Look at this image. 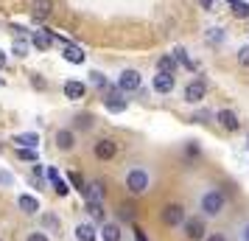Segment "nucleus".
Instances as JSON below:
<instances>
[{
	"label": "nucleus",
	"mask_w": 249,
	"mask_h": 241,
	"mask_svg": "<svg viewBox=\"0 0 249 241\" xmlns=\"http://www.w3.org/2000/svg\"><path fill=\"white\" fill-rule=\"evenodd\" d=\"M227 207V196L224 191H218V188H210V191H204L202 199H199V210H202L204 219H213V216H221Z\"/></svg>",
	"instance_id": "nucleus-1"
},
{
	"label": "nucleus",
	"mask_w": 249,
	"mask_h": 241,
	"mask_svg": "<svg viewBox=\"0 0 249 241\" xmlns=\"http://www.w3.org/2000/svg\"><path fill=\"white\" fill-rule=\"evenodd\" d=\"M124 185L132 196H143L148 188H151V174H148L146 168H129L126 177H124Z\"/></svg>",
	"instance_id": "nucleus-2"
},
{
	"label": "nucleus",
	"mask_w": 249,
	"mask_h": 241,
	"mask_svg": "<svg viewBox=\"0 0 249 241\" xmlns=\"http://www.w3.org/2000/svg\"><path fill=\"white\" fill-rule=\"evenodd\" d=\"M185 219H188V213H185V205L182 202H168V205H162V210H160V222L171 230L182 227Z\"/></svg>",
	"instance_id": "nucleus-3"
},
{
	"label": "nucleus",
	"mask_w": 249,
	"mask_h": 241,
	"mask_svg": "<svg viewBox=\"0 0 249 241\" xmlns=\"http://www.w3.org/2000/svg\"><path fill=\"white\" fill-rule=\"evenodd\" d=\"M104 107H107V112H126V107H129V101H126V93L118 87V84H109L107 90H104Z\"/></svg>",
	"instance_id": "nucleus-4"
},
{
	"label": "nucleus",
	"mask_w": 249,
	"mask_h": 241,
	"mask_svg": "<svg viewBox=\"0 0 249 241\" xmlns=\"http://www.w3.org/2000/svg\"><path fill=\"white\" fill-rule=\"evenodd\" d=\"M182 233L188 241H204L207 239V222L204 216H188L185 224H182Z\"/></svg>",
	"instance_id": "nucleus-5"
},
{
	"label": "nucleus",
	"mask_w": 249,
	"mask_h": 241,
	"mask_svg": "<svg viewBox=\"0 0 249 241\" xmlns=\"http://www.w3.org/2000/svg\"><path fill=\"white\" fill-rule=\"evenodd\" d=\"M204 95H207V81L204 79H191L185 84V90H182V98L188 104H202Z\"/></svg>",
	"instance_id": "nucleus-6"
},
{
	"label": "nucleus",
	"mask_w": 249,
	"mask_h": 241,
	"mask_svg": "<svg viewBox=\"0 0 249 241\" xmlns=\"http://www.w3.org/2000/svg\"><path fill=\"white\" fill-rule=\"evenodd\" d=\"M92 154H95V160L109 163V160H115V154H118V143H115L112 138L95 140V143H92Z\"/></svg>",
	"instance_id": "nucleus-7"
},
{
	"label": "nucleus",
	"mask_w": 249,
	"mask_h": 241,
	"mask_svg": "<svg viewBox=\"0 0 249 241\" xmlns=\"http://www.w3.org/2000/svg\"><path fill=\"white\" fill-rule=\"evenodd\" d=\"M140 84H143V76H140V70H135V68H126L121 76H118V87L124 93H135V90H140Z\"/></svg>",
	"instance_id": "nucleus-8"
},
{
	"label": "nucleus",
	"mask_w": 249,
	"mask_h": 241,
	"mask_svg": "<svg viewBox=\"0 0 249 241\" xmlns=\"http://www.w3.org/2000/svg\"><path fill=\"white\" fill-rule=\"evenodd\" d=\"M174 87H177V73H157L151 79V90L160 93V95H168Z\"/></svg>",
	"instance_id": "nucleus-9"
},
{
	"label": "nucleus",
	"mask_w": 249,
	"mask_h": 241,
	"mask_svg": "<svg viewBox=\"0 0 249 241\" xmlns=\"http://www.w3.org/2000/svg\"><path fill=\"white\" fill-rule=\"evenodd\" d=\"M53 143H56L59 151H73L76 149V132H73V129H56Z\"/></svg>",
	"instance_id": "nucleus-10"
},
{
	"label": "nucleus",
	"mask_w": 249,
	"mask_h": 241,
	"mask_svg": "<svg viewBox=\"0 0 249 241\" xmlns=\"http://www.w3.org/2000/svg\"><path fill=\"white\" fill-rule=\"evenodd\" d=\"M53 42H56V39H53V31H51V28H42V31H31V48L42 51V54H45V51L53 45Z\"/></svg>",
	"instance_id": "nucleus-11"
},
{
	"label": "nucleus",
	"mask_w": 249,
	"mask_h": 241,
	"mask_svg": "<svg viewBox=\"0 0 249 241\" xmlns=\"http://www.w3.org/2000/svg\"><path fill=\"white\" fill-rule=\"evenodd\" d=\"M17 207L23 210L25 216H36V213L42 210L39 199H36V196H31V194H20V196H17Z\"/></svg>",
	"instance_id": "nucleus-12"
},
{
	"label": "nucleus",
	"mask_w": 249,
	"mask_h": 241,
	"mask_svg": "<svg viewBox=\"0 0 249 241\" xmlns=\"http://www.w3.org/2000/svg\"><path fill=\"white\" fill-rule=\"evenodd\" d=\"M215 121H218L227 132H238V129H241V121H238V115L232 112V110H218V112H215Z\"/></svg>",
	"instance_id": "nucleus-13"
},
{
	"label": "nucleus",
	"mask_w": 249,
	"mask_h": 241,
	"mask_svg": "<svg viewBox=\"0 0 249 241\" xmlns=\"http://www.w3.org/2000/svg\"><path fill=\"white\" fill-rule=\"evenodd\" d=\"M62 56L68 59L70 65H84V62H87L84 51H81V48L76 45V42H65V45H62Z\"/></svg>",
	"instance_id": "nucleus-14"
},
{
	"label": "nucleus",
	"mask_w": 249,
	"mask_h": 241,
	"mask_svg": "<svg viewBox=\"0 0 249 241\" xmlns=\"http://www.w3.org/2000/svg\"><path fill=\"white\" fill-rule=\"evenodd\" d=\"M51 14H53V0H34V3H31V17H34V20L42 23Z\"/></svg>",
	"instance_id": "nucleus-15"
},
{
	"label": "nucleus",
	"mask_w": 249,
	"mask_h": 241,
	"mask_svg": "<svg viewBox=\"0 0 249 241\" xmlns=\"http://www.w3.org/2000/svg\"><path fill=\"white\" fill-rule=\"evenodd\" d=\"M84 199H87V202H104V199H107V185H104V180H92V183H87V194H84Z\"/></svg>",
	"instance_id": "nucleus-16"
},
{
	"label": "nucleus",
	"mask_w": 249,
	"mask_h": 241,
	"mask_svg": "<svg viewBox=\"0 0 249 241\" xmlns=\"http://www.w3.org/2000/svg\"><path fill=\"white\" fill-rule=\"evenodd\" d=\"M62 90H65V98H70V101H79V98H84V95H87V84H81V81H76V79H68Z\"/></svg>",
	"instance_id": "nucleus-17"
},
{
	"label": "nucleus",
	"mask_w": 249,
	"mask_h": 241,
	"mask_svg": "<svg viewBox=\"0 0 249 241\" xmlns=\"http://www.w3.org/2000/svg\"><path fill=\"white\" fill-rule=\"evenodd\" d=\"M98 236H101V241H121L124 239V233H121V224H118V222H104Z\"/></svg>",
	"instance_id": "nucleus-18"
},
{
	"label": "nucleus",
	"mask_w": 249,
	"mask_h": 241,
	"mask_svg": "<svg viewBox=\"0 0 249 241\" xmlns=\"http://www.w3.org/2000/svg\"><path fill=\"white\" fill-rule=\"evenodd\" d=\"M76 241H98V230L90 222H81V224H76Z\"/></svg>",
	"instance_id": "nucleus-19"
},
{
	"label": "nucleus",
	"mask_w": 249,
	"mask_h": 241,
	"mask_svg": "<svg viewBox=\"0 0 249 241\" xmlns=\"http://www.w3.org/2000/svg\"><path fill=\"white\" fill-rule=\"evenodd\" d=\"M14 143H17L20 149H36V146H39V135H36V132H20V135L14 138Z\"/></svg>",
	"instance_id": "nucleus-20"
},
{
	"label": "nucleus",
	"mask_w": 249,
	"mask_h": 241,
	"mask_svg": "<svg viewBox=\"0 0 249 241\" xmlns=\"http://www.w3.org/2000/svg\"><path fill=\"white\" fill-rule=\"evenodd\" d=\"M179 70V62L171 56V54H162L157 59V73H177Z\"/></svg>",
	"instance_id": "nucleus-21"
},
{
	"label": "nucleus",
	"mask_w": 249,
	"mask_h": 241,
	"mask_svg": "<svg viewBox=\"0 0 249 241\" xmlns=\"http://www.w3.org/2000/svg\"><path fill=\"white\" fill-rule=\"evenodd\" d=\"M171 56L177 59V62H179L182 68L185 70H191V73H196V62H191V59H188V51H185V48H174V51H171Z\"/></svg>",
	"instance_id": "nucleus-22"
},
{
	"label": "nucleus",
	"mask_w": 249,
	"mask_h": 241,
	"mask_svg": "<svg viewBox=\"0 0 249 241\" xmlns=\"http://www.w3.org/2000/svg\"><path fill=\"white\" fill-rule=\"evenodd\" d=\"M73 121H76L73 127L79 129V132H90V129L95 127V115H90V112H79Z\"/></svg>",
	"instance_id": "nucleus-23"
},
{
	"label": "nucleus",
	"mask_w": 249,
	"mask_h": 241,
	"mask_svg": "<svg viewBox=\"0 0 249 241\" xmlns=\"http://www.w3.org/2000/svg\"><path fill=\"white\" fill-rule=\"evenodd\" d=\"M87 213H90L92 222H107V210H104V202H87Z\"/></svg>",
	"instance_id": "nucleus-24"
},
{
	"label": "nucleus",
	"mask_w": 249,
	"mask_h": 241,
	"mask_svg": "<svg viewBox=\"0 0 249 241\" xmlns=\"http://www.w3.org/2000/svg\"><path fill=\"white\" fill-rule=\"evenodd\" d=\"M28 48H31V39L17 37V39H14V45H12V54H14L17 59H25V56H28Z\"/></svg>",
	"instance_id": "nucleus-25"
},
{
	"label": "nucleus",
	"mask_w": 249,
	"mask_h": 241,
	"mask_svg": "<svg viewBox=\"0 0 249 241\" xmlns=\"http://www.w3.org/2000/svg\"><path fill=\"white\" fill-rule=\"evenodd\" d=\"M224 39H227V31L224 28H207V42L210 45H224Z\"/></svg>",
	"instance_id": "nucleus-26"
},
{
	"label": "nucleus",
	"mask_w": 249,
	"mask_h": 241,
	"mask_svg": "<svg viewBox=\"0 0 249 241\" xmlns=\"http://www.w3.org/2000/svg\"><path fill=\"white\" fill-rule=\"evenodd\" d=\"M87 76H90V84H92V87H98V90H107V87H109V79L104 76L101 70H90Z\"/></svg>",
	"instance_id": "nucleus-27"
},
{
	"label": "nucleus",
	"mask_w": 249,
	"mask_h": 241,
	"mask_svg": "<svg viewBox=\"0 0 249 241\" xmlns=\"http://www.w3.org/2000/svg\"><path fill=\"white\" fill-rule=\"evenodd\" d=\"M232 17H235V20H249V3L247 0L232 3Z\"/></svg>",
	"instance_id": "nucleus-28"
},
{
	"label": "nucleus",
	"mask_w": 249,
	"mask_h": 241,
	"mask_svg": "<svg viewBox=\"0 0 249 241\" xmlns=\"http://www.w3.org/2000/svg\"><path fill=\"white\" fill-rule=\"evenodd\" d=\"M135 213H137V207L129 205V202H121L118 205V216L124 219V222H135Z\"/></svg>",
	"instance_id": "nucleus-29"
},
{
	"label": "nucleus",
	"mask_w": 249,
	"mask_h": 241,
	"mask_svg": "<svg viewBox=\"0 0 249 241\" xmlns=\"http://www.w3.org/2000/svg\"><path fill=\"white\" fill-rule=\"evenodd\" d=\"M42 230H51V233H56L59 230V216H53V213H42Z\"/></svg>",
	"instance_id": "nucleus-30"
},
{
	"label": "nucleus",
	"mask_w": 249,
	"mask_h": 241,
	"mask_svg": "<svg viewBox=\"0 0 249 241\" xmlns=\"http://www.w3.org/2000/svg\"><path fill=\"white\" fill-rule=\"evenodd\" d=\"M199 154H202V149H199V143H196V140H188V143H185V157H188V163H191V160H196Z\"/></svg>",
	"instance_id": "nucleus-31"
},
{
	"label": "nucleus",
	"mask_w": 249,
	"mask_h": 241,
	"mask_svg": "<svg viewBox=\"0 0 249 241\" xmlns=\"http://www.w3.org/2000/svg\"><path fill=\"white\" fill-rule=\"evenodd\" d=\"M17 157L25 163H39V154H36V149H20L17 146Z\"/></svg>",
	"instance_id": "nucleus-32"
},
{
	"label": "nucleus",
	"mask_w": 249,
	"mask_h": 241,
	"mask_svg": "<svg viewBox=\"0 0 249 241\" xmlns=\"http://www.w3.org/2000/svg\"><path fill=\"white\" fill-rule=\"evenodd\" d=\"M210 118H213V112H210V110H196V112H193V124H210Z\"/></svg>",
	"instance_id": "nucleus-33"
},
{
	"label": "nucleus",
	"mask_w": 249,
	"mask_h": 241,
	"mask_svg": "<svg viewBox=\"0 0 249 241\" xmlns=\"http://www.w3.org/2000/svg\"><path fill=\"white\" fill-rule=\"evenodd\" d=\"M53 191H56V196H68L70 194V185H68V180H53Z\"/></svg>",
	"instance_id": "nucleus-34"
},
{
	"label": "nucleus",
	"mask_w": 249,
	"mask_h": 241,
	"mask_svg": "<svg viewBox=\"0 0 249 241\" xmlns=\"http://www.w3.org/2000/svg\"><path fill=\"white\" fill-rule=\"evenodd\" d=\"M68 180L73 183V188H76V191H81V194H87V183L81 180L79 174H68Z\"/></svg>",
	"instance_id": "nucleus-35"
},
{
	"label": "nucleus",
	"mask_w": 249,
	"mask_h": 241,
	"mask_svg": "<svg viewBox=\"0 0 249 241\" xmlns=\"http://www.w3.org/2000/svg\"><path fill=\"white\" fill-rule=\"evenodd\" d=\"M238 65H241V68H249V45L238 48Z\"/></svg>",
	"instance_id": "nucleus-36"
},
{
	"label": "nucleus",
	"mask_w": 249,
	"mask_h": 241,
	"mask_svg": "<svg viewBox=\"0 0 249 241\" xmlns=\"http://www.w3.org/2000/svg\"><path fill=\"white\" fill-rule=\"evenodd\" d=\"M31 87L34 90H48V81L39 76V73H31Z\"/></svg>",
	"instance_id": "nucleus-37"
},
{
	"label": "nucleus",
	"mask_w": 249,
	"mask_h": 241,
	"mask_svg": "<svg viewBox=\"0 0 249 241\" xmlns=\"http://www.w3.org/2000/svg\"><path fill=\"white\" fill-rule=\"evenodd\" d=\"M0 185H3V188H12L14 185V174L12 171H0Z\"/></svg>",
	"instance_id": "nucleus-38"
},
{
	"label": "nucleus",
	"mask_w": 249,
	"mask_h": 241,
	"mask_svg": "<svg viewBox=\"0 0 249 241\" xmlns=\"http://www.w3.org/2000/svg\"><path fill=\"white\" fill-rule=\"evenodd\" d=\"M25 241H51V239L45 236V230H34V233L25 236Z\"/></svg>",
	"instance_id": "nucleus-39"
},
{
	"label": "nucleus",
	"mask_w": 249,
	"mask_h": 241,
	"mask_svg": "<svg viewBox=\"0 0 249 241\" xmlns=\"http://www.w3.org/2000/svg\"><path fill=\"white\" fill-rule=\"evenodd\" d=\"M34 180H42L45 183V166L42 163H34Z\"/></svg>",
	"instance_id": "nucleus-40"
},
{
	"label": "nucleus",
	"mask_w": 249,
	"mask_h": 241,
	"mask_svg": "<svg viewBox=\"0 0 249 241\" xmlns=\"http://www.w3.org/2000/svg\"><path fill=\"white\" fill-rule=\"evenodd\" d=\"M204 241H230V239H227V233H210Z\"/></svg>",
	"instance_id": "nucleus-41"
},
{
	"label": "nucleus",
	"mask_w": 249,
	"mask_h": 241,
	"mask_svg": "<svg viewBox=\"0 0 249 241\" xmlns=\"http://www.w3.org/2000/svg\"><path fill=\"white\" fill-rule=\"evenodd\" d=\"M135 241H148V239H146V230L137 227V224H135Z\"/></svg>",
	"instance_id": "nucleus-42"
},
{
	"label": "nucleus",
	"mask_w": 249,
	"mask_h": 241,
	"mask_svg": "<svg viewBox=\"0 0 249 241\" xmlns=\"http://www.w3.org/2000/svg\"><path fill=\"white\" fill-rule=\"evenodd\" d=\"M241 241H249V222L241 224Z\"/></svg>",
	"instance_id": "nucleus-43"
},
{
	"label": "nucleus",
	"mask_w": 249,
	"mask_h": 241,
	"mask_svg": "<svg viewBox=\"0 0 249 241\" xmlns=\"http://www.w3.org/2000/svg\"><path fill=\"white\" fill-rule=\"evenodd\" d=\"M199 3H202L204 12H210V9H213V0H199Z\"/></svg>",
	"instance_id": "nucleus-44"
},
{
	"label": "nucleus",
	"mask_w": 249,
	"mask_h": 241,
	"mask_svg": "<svg viewBox=\"0 0 249 241\" xmlns=\"http://www.w3.org/2000/svg\"><path fill=\"white\" fill-rule=\"evenodd\" d=\"M6 68V54H3V51H0V70Z\"/></svg>",
	"instance_id": "nucleus-45"
},
{
	"label": "nucleus",
	"mask_w": 249,
	"mask_h": 241,
	"mask_svg": "<svg viewBox=\"0 0 249 241\" xmlns=\"http://www.w3.org/2000/svg\"><path fill=\"white\" fill-rule=\"evenodd\" d=\"M227 3H230V6H232V3H238V0H227Z\"/></svg>",
	"instance_id": "nucleus-46"
},
{
	"label": "nucleus",
	"mask_w": 249,
	"mask_h": 241,
	"mask_svg": "<svg viewBox=\"0 0 249 241\" xmlns=\"http://www.w3.org/2000/svg\"><path fill=\"white\" fill-rule=\"evenodd\" d=\"M0 87H3V79H0Z\"/></svg>",
	"instance_id": "nucleus-47"
}]
</instances>
